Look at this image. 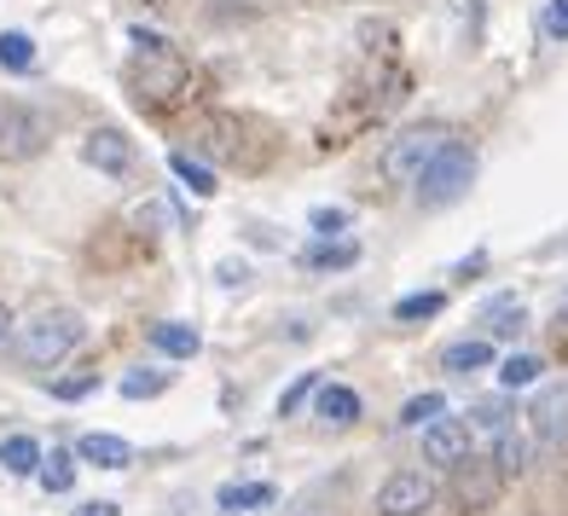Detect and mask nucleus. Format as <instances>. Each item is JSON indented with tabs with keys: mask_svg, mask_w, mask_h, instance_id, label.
I'll list each match as a JSON object with an SVG mask.
<instances>
[{
	"mask_svg": "<svg viewBox=\"0 0 568 516\" xmlns=\"http://www.w3.org/2000/svg\"><path fill=\"white\" fill-rule=\"evenodd\" d=\"M82 337H88L82 314H70V307H41V314H30L12 331V354H18V366H59Z\"/></svg>",
	"mask_w": 568,
	"mask_h": 516,
	"instance_id": "obj_1",
	"label": "nucleus"
},
{
	"mask_svg": "<svg viewBox=\"0 0 568 516\" xmlns=\"http://www.w3.org/2000/svg\"><path fill=\"white\" fill-rule=\"evenodd\" d=\"M470 180H476V151H470V145H458V140H447V145L429 158V169L412 180V186H418V203L442 210V203H453V198L470 192Z\"/></svg>",
	"mask_w": 568,
	"mask_h": 516,
	"instance_id": "obj_2",
	"label": "nucleus"
},
{
	"mask_svg": "<svg viewBox=\"0 0 568 516\" xmlns=\"http://www.w3.org/2000/svg\"><path fill=\"white\" fill-rule=\"evenodd\" d=\"M453 134H447V128H406V134H395L389 145H383V174H389V180H418L424 169H429V158H435V151H442Z\"/></svg>",
	"mask_w": 568,
	"mask_h": 516,
	"instance_id": "obj_3",
	"label": "nucleus"
},
{
	"mask_svg": "<svg viewBox=\"0 0 568 516\" xmlns=\"http://www.w3.org/2000/svg\"><path fill=\"white\" fill-rule=\"evenodd\" d=\"M435 505V476L424 471H395L377 487V516H424Z\"/></svg>",
	"mask_w": 568,
	"mask_h": 516,
	"instance_id": "obj_4",
	"label": "nucleus"
},
{
	"mask_svg": "<svg viewBox=\"0 0 568 516\" xmlns=\"http://www.w3.org/2000/svg\"><path fill=\"white\" fill-rule=\"evenodd\" d=\"M499 464H487V458H458L453 464V499L458 510H487V505H499Z\"/></svg>",
	"mask_w": 568,
	"mask_h": 516,
	"instance_id": "obj_5",
	"label": "nucleus"
},
{
	"mask_svg": "<svg viewBox=\"0 0 568 516\" xmlns=\"http://www.w3.org/2000/svg\"><path fill=\"white\" fill-rule=\"evenodd\" d=\"M528 424H534V442H539V447H551V453H562V447H568V377L534 395Z\"/></svg>",
	"mask_w": 568,
	"mask_h": 516,
	"instance_id": "obj_6",
	"label": "nucleus"
},
{
	"mask_svg": "<svg viewBox=\"0 0 568 516\" xmlns=\"http://www.w3.org/2000/svg\"><path fill=\"white\" fill-rule=\"evenodd\" d=\"M424 458L435 464V471H453L458 458H470V424H458V418H435L424 424Z\"/></svg>",
	"mask_w": 568,
	"mask_h": 516,
	"instance_id": "obj_7",
	"label": "nucleus"
},
{
	"mask_svg": "<svg viewBox=\"0 0 568 516\" xmlns=\"http://www.w3.org/2000/svg\"><path fill=\"white\" fill-rule=\"evenodd\" d=\"M82 163L99 169V174H111V180H122L128 169H134V145H128L116 128H99V134L82 140Z\"/></svg>",
	"mask_w": 568,
	"mask_h": 516,
	"instance_id": "obj_8",
	"label": "nucleus"
},
{
	"mask_svg": "<svg viewBox=\"0 0 568 516\" xmlns=\"http://www.w3.org/2000/svg\"><path fill=\"white\" fill-rule=\"evenodd\" d=\"M314 412H320V424L348 429L359 418V395L348 389V383H320V389H314Z\"/></svg>",
	"mask_w": 568,
	"mask_h": 516,
	"instance_id": "obj_9",
	"label": "nucleus"
},
{
	"mask_svg": "<svg viewBox=\"0 0 568 516\" xmlns=\"http://www.w3.org/2000/svg\"><path fill=\"white\" fill-rule=\"evenodd\" d=\"M528 458H534V435L528 429H516V424H505L499 435H494V464H499V476L510 482V476H523L528 471Z\"/></svg>",
	"mask_w": 568,
	"mask_h": 516,
	"instance_id": "obj_10",
	"label": "nucleus"
},
{
	"mask_svg": "<svg viewBox=\"0 0 568 516\" xmlns=\"http://www.w3.org/2000/svg\"><path fill=\"white\" fill-rule=\"evenodd\" d=\"M75 458H88V464H99V471H128V464H134V447L122 442V435H82V442H75Z\"/></svg>",
	"mask_w": 568,
	"mask_h": 516,
	"instance_id": "obj_11",
	"label": "nucleus"
},
{
	"mask_svg": "<svg viewBox=\"0 0 568 516\" xmlns=\"http://www.w3.org/2000/svg\"><path fill=\"white\" fill-rule=\"evenodd\" d=\"M481 366H494V343L487 337H458L442 348V372H453V377H470Z\"/></svg>",
	"mask_w": 568,
	"mask_h": 516,
	"instance_id": "obj_12",
	"label": "nucleus"
},
{
	"mask_svg": "<svg viewBox=\"0 0 568 516\" xmlns=\"http://www.w3.org/2000/svg\"><path fill=\"white\" fill-rule=\"evenodd\" d=\"M523 325H528V307L516 296H494L481 307V337H516Z\"/></svg>",
	"mask_w": 568,
	"mask_h": 516,
	"instance_id": "obj_13",
	"label": "nucleus"
},
{
	"mask_svg": "<svg viewBox=\"0 0 568 516\" xmlns=\"http://www.w3.org/2000/svg\"><path fill=\"white\" fill-rule=\"evenodd\" d=\"M36 482L47 487V494H70V487H75V447H53V453H41Z\"/></svg>",
	"mask_w": 568,
	"mask_h": 516,
	"instance_id": "obj_14",
	"label": "nucleus"
},
{
	"mask_svg": "<svg viewBox=\"0 0 568 516\" xmlns=\"http://www.w3.org/2000/svg\"><path fill=\"white\" fill-rule=\"evenodd\" d=\"M151 348H158V354H169V360H192L203 343H197V331L192 325H151Z\"/></svg>",
	"mask_w": 568,
	"mask_h": 516,
	"instance_id": "obj_15",
	"label": "nucleus"
},
{
	"mask_svg": "<svg viewBox=\"0 0 568 516\" xmlns=\"http://www.w3.org/2000/svg\"><path fill=\"white\" fill-rule=\"evenodd\" d=\"M0 464H7V476H36L41 442L36 435H7V442H0Z\"/></svg>",
	"mask_w": 568,
	"mask_h": 516,
	"instance_id": "obj_16",
	"label": "nucleus"
},
{
	"mask_svg": "<svg viewBox=\"0 0 568 516\" xmlns=\"http://www.w3.org/2000/svg\"><path fill=\"white\" fill-rule=\"evenodd\" d=\"M273 499H278V494H273L267 482H244V487L232 482V487H221V510H226V516H239V510H262V505H273Z\"/></svg>",
	"mask_w": 568,
	"mask_h": 516,
	"instance_id": "obj_17",
	"label": "nucleus"
},
{
	"mask_svg": "<svg viewBox=\"0 0 568 516\" xmlns=\"http://www.w3.org/2000/svg\"><path fill=\"white\" fill-rule=\"evenodd\" d=\"M36 64V41L23 36V30H0V70H12V75H23Z\"/></svg>",
	"mask_w": 568,
	"mask_h": 516,
	"instance_id": "obj_18",
	"label": "nucleus"
},
{
	"mask_svg": "<svg viewBox=\"0 0 568 516\" xmlns=\"http://www.w3.org/2000/svg\"><path fill=\"white\" fill-rule=\"evenodd\" d=\"M442 307H447L442 291H418V296H400V302H395V320H400V325H424V320L442 314Z\"/></svg>",
	"mask_w": 568,
	"mask_h": 516,
	"instance_id": "obj_19",
	"label": "nucleus"
},
{
	"mask_svg": "<svg viewBox=\"0 0 568 516\" xmlns=\"http://www.w3.org/2000/svg\"><path fill=\"white\" fill-rule=\"evenodd\" d=\"M442 412H447V401L442 395H412L406 406H400V429H424V424H435V418H442Z\"/></svg>",
	"mask_w": 568,
	"mask_h": 516,
	"instance_id": "obj_20",
	"label": "nucleus"
},
{
	"mask_svg": "<svg viewBox=\"0 0 568 516\" xmlns=\"http://www.w3.org/2000/svg\"><path fill=\"white\" fill-rule=\"evenodd\" d=\"M169 169H174L180 180H186V186H192L197 198H215V174L203 169L197 158H186V151H174V158H169Z\"/></svg>",
	"mask_w": 568,
	"mask_h": 516,
	"instance_id": "obj_21",
	"label": "nucleus"
},
{
	"mask_svg": "<svg viewBox=\"0 0 568 516\" xmlns=\"http://www.w3.org/2000/svg\"><path fill=\"white\" fill-rule=\"evenodd\" d=\"M539 366H546V360H534V354H510L505 366H499V383H505V389H528V383L539 377Z\"/></svg>",
	"mask_w": 568,
	"mask_h": 516,
	"instance_id": "obj_22",
	"label": "nucleus"
},
{
	"mask_svg": "<svg viewBox=\"0 0 568 516\" xmlns=\"http://www.w3.org/2000/svg\"><path fill=\"white\" fill-rule=\"evenodd\" d=\"M302 262L307 267H354L359 262V244H320V250H307Z\"/></svg>",
	"mask_w": 568,
	"mask_h": 516,
	"instance_id": "obj_23",
	"label": "nucleus"
},
{
	"mask_svg": "<svg viewBox=\"0 0 568 516\" xmlns=\"http://www.w3.org/2000/svg\"><path fill=\"white\" fill-rule=\"evenodd\" d=\"M470 424L487 429V435H499V429L510 424V406H505L499 395H494V401H476V406H470Z\"/></svg>",
	"mask_w": 568,
	"mask_h": 516,
	"instance_id": "obj_24",
	"label": "nucleus"
},
{
	"mask_svg": "<svg viewBox=\"0 0 568 516\" xmlns=\"http://www.w3.org/2000/svg\"><path fill=\"white\" fill-rule=\"evenodd\" d=\"M163 389H169V377H163V372H128V377H122V395H128V401L163 395Z\"/></svg>",
	"mask_w": 568,
	"mask_h": 516,
	"instance_id": "obj_25",
	"label": "nucleus"
},
{
	"mask_svg": "<svg viewBox=\"0 0 568 516\" xmlns=\"http://www.w3.org/2000/svg\"><path fill=\"white\" fill-rule=\"evenodd\" d=\"M314 389H320V377H314V372H302V377L291 383V389L278 395V412H284V418H291V412H302V406H307V395H314Z\"/></svg>",
	"mask_w": 568,
	"mask_h": 516,
	"instance_id": "obj_26",
	"label": "nucleus"
},
{
	"mask_svg": "<svg viewBox=\"0 0 568 516\" xmlns=\"http://www.w3.org/2000/svg\"><path fill=\"white\" fill-rule=\"evenodd\" d=\"M539 30L551 41H568V0H546V12H539Z\"/></svg>",
	"mask_w": 568,
	"mask_h": 516,
	"instance_id": "obj_27",
	"label": "nucleus"
},
{
	"mask_svg": "<svg viewBox=\"0 0 568 516\" xmlns=\"http://www.w3.org/2000/svg\"><path fill=\"white\" fill-rule=\"evenodd\" d=\"M343 226H348L343 210H314V232H325V239H331V232H343Z\"/></svg>",
	"mask_w": 568,
	"mask_h": 516,
	"instance_id": "obj_28",
	"label": "nucleus"
},
{
	"mask_svg": "<svg viewBox=\"0 0 568 516\" xmlns=\"http://www.w3.org/2000/svg\"><path fill=\"white\" fill-rule=\"evenodd\" d=\"M88 389H93V377H64V383H59L53 395H59V401H82Z\"/></svg>",
	"mask_w": 568,
	"mask_h": 516,
	"instance_id": "obj_29",
	"label": "nucleus"
},
{
	"mask_svg": "<svg viewBox=\"0 0 568 516\" xmlns=\"http://www.w3.org/2000/svg\"><path fill=\"white\" fill-rule=\"evenodd\" d=\"M70 516H122V505L116 499H88V505H75Z\"/></svg>",
	"mask_w": 568,
	"mask_h": 516,
	"instance_id": "obj_30",
	"label": "nucleus"
},
{
	"mask_svg": "<svg viewBox=\"0 0 568 516\" xmlns=\"http://www.w3.org/2000/svg\"><path fill=\"white\" fill-rule=\"evenodd\" d=\"M221 285H244V262H221Z\"/></svg>",
	"mask_w": 568,
	"mask_h": 516,
	"instance_id": "obj_31",
	"label": "nucleus"
},
{
	"mask_svg": "<svg viewBox=\"0 0 568 516\" xmlns=\"http://www.w3.org/2000/svg\"><path fill=\"white\" fill-rule=\"evenodd\" d=\"M7 320H12V314H7V302H0V343H7Z\"/></svg>",
	"mask_w": 568,
	"mask_h": 516,
	"instance_id": "obj_32",
	"label": "nucleus"
},
{
	"mask_svg": "<svg viewBox=\"0 0 568 516\" xmlns=\"http://www.w3.org/2000/svg\"><path fill=\"white\" fill-rule=\"evenodd\" d=\"M562 320H568V296H562Z\"/></svg>",
	"mask_w": 568,
	"mask_h": 516,
	"instance_id": "obj_33",
	"label": "nucleus"
}]
</instances>
